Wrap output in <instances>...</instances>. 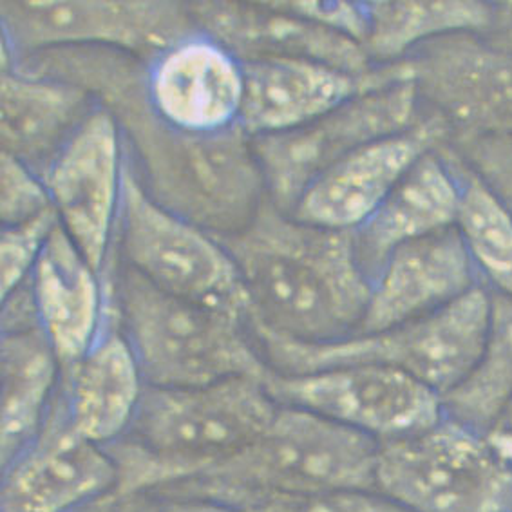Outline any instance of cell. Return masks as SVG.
<instances>
[{"label":"cell","mask_w":512,"mask_h":512,"mask_svg":"<svg viewBox=\"0 0 512 512\" xmlns=\"http://www.w3.org/2000/svg\"><path fill=\"white\" fill-rule=\"evenodd\" d=\"M458 205L453 163L438 149L420 156L370 219L353 230L357 259L371 285L395 248L455 227Z\"/></svg>","instance_id":"cell-22"},{"label":"cell","mask_w":512,"mask_h":512,"mask_svg":"<svg viewBox=\"0 0 512 512\" xmlns=\"http://www.w3.org/2000/svg\"><path fill=\"white\" fill-rule=\"evenodd\" d=\"M60 225L55 209H49L35 219L15 227H2L0 239V274L2 297L26 283L38 257L46 247L51 234Z\"/></svg>","instance_id":"cell-29"},{"label":"cell","mask_w":512,"mask_h":512,"mask_svg":"<svg viewBox=\"0 0 512 512\" xmlns=\"http://www.w3.org/2000/svg\"><path fill=\"white\" fill-rule=\"evenodd\" d=\"M460 180L455 228L475 265L480 283L493 294L512 297V214L473 172L446 149Z\"/></svg>","instance_id":"cell-27"},{"label":"cell","mask_w":512,"mask_h":512,"mask_svg":"<svg viewBox=\"0 0 512 512\" xmlns=\"http://www.w3.org/2000/svg\"><path fill=\"white\" fill-rule=\"evenodd\" d=\"M489 312L491 294L485 286H478L417 321L332 344H301L248 328L268 366L277 373L299 375L337 366L375 364L408 373L444 399L475 368L484 346Z\"/></svg>","instance_id":"cell-6"},{"label":"cell","mask_w":512,"mask_h":512,"mask_svg":"<svg viewBox=\"0 0 512 512\" xmlns=\"http://www.w3.org/2000/svg\"><path fill=\"white\" fill-rule=\"evenodd\" d=\"M370 28L362 48L375 66L397 64L431 40L476 33L493 22L485 2H366Z\"/></svg>","instance_id":"cell-25"},{"label":"cell","mask_w":512,"mask_h":512,"mask_svg":"<svg viewBox=\"0 0 512 512\" xmlns=\"http://www.w3.org/2000/svg\"><path fill=\"white\" fill-rule=\"evenodd\" d=\"M440 149L464 163L512 214V133L449 136Z\"/></svg>","instance_id":"cell-28"},{"label":"cell","mask_w":512,"mask_h":512,"mask_svg":"<svg viewBox=\"0 0 512 512\" xmlns=\"http://www.w3.org/2000/svg\"><path fill=\"white\" fill-rule=\"evenodd\" d=\"M379 442L304 409L279 406L254 444L209 475L149 498L234 505L256 494L373 493Z\"/></svg>","instance_id":"cell-5"},{"label":"cell","mask_w":512,"mask_h":512,"mask_svg":"<svg viewBox=\"0 0 512 512\" xmlns=\"http://www.w3.org/2000/svg\"><path fill=\"white\" fill-rule=\"evenodd\" d=\"M116 512H241L227 503L205 498H143L120 507Z\"/></svg>","instance_id":"cell-33"},{"label":"cell","mask_w":512,"mask_h":512,"mask_svg":"<svg viewBox=\"0 0 512 512\" xmlns=\"http://www.w3.org/2000/svg\"><path fill=\"white\" fill-rule=\"evenodd\" d=\"M218 241L238 266L248 326L301 344H332L361 330L371 281L353 232L308 225L266 198L247 227Z\"/></svg>","instance_id":"cell-2"},{"label":"cell","mask_w":512,"mask_h":512,"mask_svg":"<svg viewBox=\"0 0 512 512\" xmlns=\"http://www.w3.org/2000/svg\"><path fill=\"white\" fill-rule=\"evenodd\" d=\"M2 152L42 178L60 149L95 111L93 96L66 82L2 69Z\"/></svg>","instance_id":"cell-23"},{"label":"cell","mask_w":512,"mask_h":512,"mask_svg":"<svg viewBox=\"0 0 512 512\" xmlns=\"http://www.w3.org/2000/svg\"><path fill=\"white\" fill-rule=\"evenodd\" d=\"M446 125L431 113L404 133L368 143L324 171L306 189L292 216L308 225L353 232L426 152L444 145Z\"/></svg>","instance_id":"cell-15"},{"label":"cell","mask_w":512,"mask_h":512,"mask_svg":"<svg viewBox=\"0 0 512 512\" xmlns=\"http://www.w3.org/2000/svg\"><path fill=\"white\" fill-rule=\"evenodd\" d=\"M482 37L512 53V2L493 4V22Z\"/></svg>","instance_id":"cell-34"},{"label":"cell","mask_w":512,"mask_h":512,"mask_svg":"<svg viewBox=\"0 0 512 512\" xmlns=\"http://www.w3.org/2000/svg\"><path fill=\"white\" fill-rule=\"evenodd\" d=\"M482 286L455 227L395 248L371 285L362 333H377L438 312Z\"/></svg>","instance_id":"cell-19"},{"label":"cell","mask_w":512,"mask_h":512,"mask_svg":"<svg viewBox=\"0 0 512 512\" xmlns=\"http://www.w3.org/2000/svg\"><path fill=\"white\" fill-rule=\"evenodd\" d=\"M277 409L265 380L252 377L201 388L147 386L127 433L105 447L116 469L113 493L84 512H116L209 475L254 444Z\"/></svg>","instance_id":"cell-3"},{"label":"cell","mask_w":512,"mask_h":512,"mask_svg":"<svg viewBox=\"0 0 512 512\" xmlns=\"http://www.w3.org/2000/svg\"><path fill=\"white\" fill-rule=\"evenodd\" d=\"M147 93L167 124L187 133H221L239 125L243 64L214 38L198 33L147 64Z\"/></svg>","instance_id":"cell-18"},{"label":"cell","mask_w":512,"mask_h":512,"mask_svg":"<svg viewBox=\"0 0 512 512\" xmlns=\"http://www.w3.org/2000/svg\"><path fill=\"white\" fill-rule=\"evenodd\" d=\"M29 286L40 330L66 370L91 350L114 308L104 281L58 225L29 275Z\"/></svg>","instance_id":"cell-20"},{"label":"cell","mask_w":512,"mask_h":512,"mask_svg":"<svg viewBox=\"0 0 512 512\" xmlns=\"http://www.w3.org/2000/svg\"><path fill=\"white\" fill-rule=\"evenodd\" d=\"M424 114L417 87L408 78L351 96L294 131L252 138L268 200L292 214L324 171L368 143L413 129Z\"/></svg>","instance_id":"cell-9"},{"label":"cell","mask_w":512,"mask_h":512,"mask_svg":"<svg viewBox=\"0 0 512 512\" xmlns=\"http://www.w3.org/2000/svg\"><path fill=\"white\" fill-rule=\"evenodd\" d=\"M113 283L118 324L147 386L201 388L270 375L245 317L162 292L120 259Z\"/></svg>","instance_id":"cell-4"},{"label":"cell","mask_w":512,"mask_h":512,"mask_svg":"<svg viewBox=\"0 0 512 512\" xmlns=\"http://www.w3.org/2000/svg\"><path fill=\"white\" fill-rule=\"evenodd\" d=\"M384 500V498H382ZM377 512H404L402 509H399L397 505H393V503H389L388 500H384L382 505H380V509Z\"/></svg>","instance_id":"cell-36"},{"label":"cell","mask_w":512,"mask_h":512,"mask_svg":"<svg viewBox=\"0 0 512 512\" xmlns=\"http://www.w3.org/2000/svg\"><path fill=\"white\" fill-rule=\"evenodd\" d=\"M189 10L201 33L239 62L308 60L355 76L375 67L359 42L295 15L281 2H194Z\"/></svg>","instance_id":"cell-16"},{"label":"cell","mask_w":512,"mask_h":512,"mask_svg":"<svg viewBox=\"0 0 512 512\" xmlns=\"http://www.w3.org/2000/svg\"><path fill=\"white\" fill-rule=\"evenodd\" d=\"M0 216L4 227H15L53 209L48 187L28 165L2 152Z\"/></svg>","instance_id":"cell-30"},{"label":"cell","mask_w":512,"mask_h":512,"mask_svg":"<svg viewBox=\"0 0 512 512\" xmlns=\"http://www.w3.org/2000/svg\"><path fill=\"white\" fill-rule=\"evenodd\" d=\"M243 64L245 95L239 125L250 138L288 133L310 124L351 96L408 80L404 62L355 76L308 60H252Z\"/></svg>","instance_id":"cell-17"},{"label":"cell","mask_w":512,"mask_h":512,"mask_svg":"<svg viewBox=\"0 0 512 512\" xmlns=\"http://www.w3.org/2000/svg\"><path fill=\"white\" fill-rule=\"evenodd\" d=\"M111 252L162 292L248 317V295L230 254L207 230L152 200L127 154Z\"/></svg>","instance_id":"cell-8"},{"label":"cell","mask_w":512,"mask_h":512,"mask_svg":"<svg viewBox=\"0 0 512 512\" xmlns=\"http://www.w3.org/2000/svg\"><path fill=\"white\" fill-rule=\"evenodd\" d=\"M491 294L484 346L475 368L444 397V413L491 435L512 404V297Z\"/></svg>","instance_id":"cell-26"},{"label":"cell","mask_w":512,"mask_h":512,"mask_svg":"<svg viewBox=\"0 0 512 512\" xmlns=\"http://www.w3.org/2000/svg\"><path fill=\"white\" fill-rule=\"evenodd\" d=\"M265 386L279 406L310 411L377 442L426 431L446 415L435 389L408 373L375 364L299 375L272 370Z\"/></svg>","instance_id":"cell-11"},{"label":"cell","mask_w":512,"mask_h":512,"mask_svg":"<svg viewBox=\"0 0 512 512\" xmlns=\"http://www.w3.org/2000/svg\"><path fill=\"white\" fill-rule=\"evenodd\" d=\"M2 58L60 48L122 51L152 62L201 33L180 2H2Z\"/></svg>","instance_id":"cell-10"},{"label":"cell","mask_w":512,"mask_h":512,"mask_svg":"<svg viewBox=\"0 0 512 512\" xmlns=\"http://www.w3.org/2000/svg\"><path fill=\"white\" fill-rule=\"evenodd\" d=\"M4 66L93 96L120 127L143 190L214 238L241 232L268 198L252 138L241 125L194 134L167 124L149 102L147 64L140 58L113 49L60 48L6 60Z\"/></svg>","instance_id":"cell-1"},{"label":"cell","mask_w":512,"mask_h":512,"mask_svg":"<svg viewBox=\"0 0 512 512\" xmlns=\"http://www.w3.org/2000/svg\"><path fill=\"white\" fill-rule=\"evenodd\" d=\"M114 484L111 456L76 431L55 393L37 437L2 467L0 512H84Z\"/></svg>","instance_id":"cell-14"},{"label":"cell","mask_w":512,"mask_h":512,"mask_svg":"<svg viewBox=\"0 0 512 512\" xmlns=\"http://www.w3.org/2000/svg\"><path fill=\"white\" fill-rule=\"evenodd\" d=\"M404 62L424 111L442 120L449 136L512 133L511 51L458 33L427 42Z\"/></svg>","instance_id":"cell-12"},{"label":"cell","mask_w":512,"mask_h":512,"mask_svg":"<svg viewBox=\"0 0 512 512\" xmlns=\"http://www.w3.org/2000/svg\"><path fill=\"white\" fill-rule=\"evenodd\" d=\"M286 10L353 38L362 46L370 19L366 2H281Z\"/></svg>","instance_id":"cell-32"},{"label":"cell","mask_w":512,"mask_h":512,"mask_svg":"<svg viewBox=\"0 0 512 512\" xmlns=\"http://www.w3.org/2000/svg\"><path fill=\"white\" fill-rule=\"evenodd\" d=\"M145 388L140 366L120 330L118 313H113L91 350L62 370L57 393L76 431L107 447L133 424Z\"/></svg>","instance_id":"cell-21"},{"label":"cell","mask_w":512,"mask_h":512,"mask_svg":"<svg viewBox=\"0 0 512 512\" xmlns=\"http://www.w3.org/2000/svg\"><path fill=\"white\" fill-rule=\"evenodd\" d=\"M375 493L256 494L230 505L241 512H377Z\"/></svg>","instance_id":"cell-31"},{"label":"cell","mask_w":512,"mask_h":512,"mask_svg":"<svg viewBox=\"0 0 512 512\" xmlns=\"http://www.w3.org/2000/svg\"><path fill=\"white\" fill-rule=\"evenodd\" d=\"M496 440H500V444H502L507 451H509V455H511L512 458V440H509V438L502 437V435H498V433H491Z\"/></svg>","instance_id":"cell-37"},{"label":"cell","mask_w":512,"mask_h":512,"mask_svg":"<svg viewBox=\"0 0 512 512\" xmlns=\"http://www.w3.org/2000/svg\"><path fill=\"white\" fill-rule=\"evenodd\" d=\"M124 162L120 127L96 105L42 176L60 227L100 277L116 236Z\"/></svg>","instance_id":"cell-13"},{"label":"cell","mask_w":512,"mask_h":512,"mask_svg":"<svg viewBox=\"0 0 512 512\" xmlns=\"http://www.w3.org/2000/svg\"><path fill=\"white\" fill-rule=\"evenodd\" d=\"M493 433H498V435H502V437L512 440V404L511 408L507 409L505 417L502 418L500 426L496 427Z\"/></svg>","instance_id":"cell-35"},{"label":"cell","mask_w":512,"mask_h":512,"mask_svg":"<svg viewBox=\"0 0 512 512\" xmlns=\"http://www.w3.org/2000/svg\"><path fill=\"white\" fill-rule=\"evenodd\" d=\"M2 467L37 437L60 382V362L40 326L2 332Z\"/></svg>","instance_id":"cell-24"},{"label":"cell","mask_w":512,"mask_h":512,"mask_svg":"<svg viewBox=\"0 0 512 512\" xmlns=\"http://www.w3.org/2000/svg\"><path fill=\"white\" fill-rule=\"evenodd\" d=\"M373 493L404 512H512V458L493 435L444 415L379 442Z\"/></svg>","instance_id":"cell-7"}]
</instances>
